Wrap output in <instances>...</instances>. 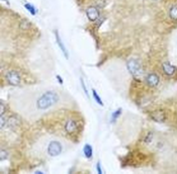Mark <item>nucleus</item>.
Segmentation results:
<instances>
[{"instance_id":"obj_21","label":"nucleus","mask_w":177,"mask_h":174,"mask_svg":"<svg viewBox=\"0 0 177 174\" xmlns=\"http://www.w3.org/2000/svg\"><path fill=\"white\" fill-rule=\"evenodd\" d=\"M96 7H103L106 4V0H95Z\"/></svg>"},{"instance_id":"obj_20","label":"nucleus","mask_w":177,"mask_h":174,"mask_svg":"<svg viewBox=\"0 0 177 174\" xmlns=\"http://www.w3.org/2000/svg\"><path fill=\"white\" fill-rule=\"evenodd\" d=\"M80 83H81V86H82V88H83V91H84V93L86 94V96H87V97H89L88 90H87V88H86V85H85L84 80H83V78H80Z\"/></svg>"},{"instance_id":"obj_19","label":"nucleus","mask_w":177,"mask_h":174,"mask_svg":"<svg viewBox=\"0 0 177 174\" xmlns=\"http://www.w3.org/2000/svg\"><path fill=\"white\" fill-rule=\"evenodd\" d=\"M7 156H8L7 151H5L4 149H1V152H0V161L7 159Z\"/></svg>"},{"instance_id":"obj_13","label":"nucleus","mask_w":177,"mask_h":174,"mask_svg":"<svg viewBox=\"0 0 177 174\" xmlns=\"http://www.w3.org/2000/svg\"><path fill=\"white\" fill-rule=\"evenodd\" d=\"M169 17L172 19V20L177 21V5H173L169 8L168 11Z\"/></svg>"},{"instance_id":"obj_17","label":"nucleus","mask_w":177,"mask_h":174,"mask_svg":"<svg viewBox=\"0 0 177 174\" xmlns=\"http://www.w3.org/2000/svg\"><path fill=\"white\" fill-rule=\"evenodd\" d=\"M31 27V24L30 21H27V19H23L21 22H20V28H23V30H27Z\"/></svg>"},{"instance_id":"obj_22","label":"nucleus","mask_w":177,"mask_h":174,"mask_svg":"<svg viewBox=\"0 0 177 174\" xmlns=\"http://www.w3.org/2000/svg\"><path fill=\"white\" fill-rule=\"evenodd\" d=\"M3 114H5V104L1 100V102H0V115H3Z\"/></svg>"},{"instance_id":"obj_8","label":"nucleus","mask_w":177,"mask_h":174,"mask_svg":"<svg viewBox=\"0 0 177 174\" xmlns=\"http://www.w3.org/2000/svg\"><path fill=\"white\" fill-rule=\"evenodd\" d=\"M65 132L69 135H74L78 132V125L74 120H68L65 124Z\"/></svg>"},{"instance_id":"obj_10","label":"nucleus","mask_w":177,"mask_h":174,"mask_svg":"<svg viewBox=\"0 0 177 174\" xmlns=\"http://www.w3.org/2000/svg\"><path fill=\"white\" fill-rule=\"evenodd\" d=\"M55 37H56V42H57L58 46H59V48H60V50L62 51V53L64 54V56H65L66 59H69V53L66 49L65 45L63 44L62 38H61L60 34H59V31H55Z\"/></svg>"},{"instance_id":"obj_25","label":"nucleus","mask_w":177,"mask_h":174,"mask_svg":"<svg viewBox=\"0 0 177 174\" xmlns=\"http://www.w3.org/2000/svg\"><path fill=\"white\" fill-rule=\"evenodd\" d=\"M155 1H158V0H155Z\"/></svg>"},{"instance_id":"obj_9","label":"nucleus","mask_w":177,"mask_h":174,"mask_svg":"<svg viewBox=\"0 0 177 174\" xmlns=\"http://www.w3.org/2000/svg\"><path fill=\"white\" fill-rule=\"evenodd\" d=\"M151 118H153V121H155L156 122H159V124H162V122H164L166 121L167 118V115L163 111H161V109H159V111H155L152 112V114H151Z\"/></svg>"},{"instance_id":"obj_1","label":"nucleus","mask_w":177,"mask_h":174,"mask_svg":"<svg viewBox=\"0 0 177 174\" xmlns=\"http://www.w3.org/2000/svg\"><path fill=\"white\" fill-rule=\"evenodd\" d=\"M58 100H59L58 93L54 91V90H49V91L45 92L37 100V107L44 111V109H47L51 107V106H53L54 104H56Z\"/></svg>"},{"instance_id":"obj_2","label":"nucleus","mask_w":177,"mask_h":174,"mask_svg":"<svg viewBox=\"0 0 177 174\" xmlns=\"http://www.w3.org/2000/svg\"><path fill=\"white\" fill-rule=\"evenodd\" d=\"M127 68L132 75H133L136 79H140L142 76L144 75L143 67H142L141 63L136 59H130L127 63Z\"/></svg>"},{"instance_id":"obj_4","label":"nucleus","mask_w":177,"mask_h":174,"mask_svg":"<svg viewBox=\"0 0 177 174\" xmlns=\"http://www.w3.org/2000/svg\"><path fill=\"white\" fill-rule=\"evenodd\" d=\"M63 151V146L60 142L58 141H52L50 142L49 146H48V154L51 157L59 156Z\"/></svg>"},{"instance_id":"obj_7","label":"nucleus","mask_w":177,"mask_h":174,"mask_svg":"<svg viewBox=\"0 0 177 174\" xmlns=\"http://www.w3.org/2000/svg\"><path fill=\"white\" fill-rule=\"evenodd\" d=\"M162 71H163L164 75H166L168 77H172V76H174L177 72V67L173 66L172 64H170L169 62H165L162 64Z\"/></svg>"},{"instance_id":"obj_11","label":"nucleus","mask_w":177,"mask_h":174,"mask_svg":"<svg viewBox=\"0 0 177 174\" xmlns=\"http://www.w3.org/2000/svg\"><path fill=\"white\" fill-rule=\"evenodd\" d=\"M83 153H84V156L87 158V159H91L93 155V150L92 147L90 146L89 144H86L84 148H83Z\"/></svg>"},{"instance_id":"obj_23","label":"nucleus","mask_w":177,"mask_h":174,"mask_svg":"<svg viewBox=\"0 0 177 174\" xmlns=\"http://www.w3.org/2000/svg\"><path fill=\"white\" fill-rule=\"evenodd\" d=\"M96 170H97V173L98 174H102V168H101V165H100V162H98L96 164Z\"/></svg>"},{"instance_id":"obj_18","label":"nucleus","mask_w":177,"mask_h":174,"mask_svg":"<svg viewBox=\"0 0 177 174\" xmlns=\"http://www.w3.org/2000/svg\"><path fill=\"white\" fill-rule=\"evenodd\" d=\"M5 124H7V118H5V114L0 115V128L3 129Z\"/></svg>"},{"instance_id":"obj_24","label":"nucleus","mask_w":177,"mask_h":174,"mask_svg":"<svg viewBox=\"0 0 177 174\" xmlns=\"http://www.w3.org/2000/svg\"><path fill=\"white\" fill-rule=\"evenodd\" d=\"M56 78H57L58 80H59V83H60V84H63V83H64V82H63L62 77H61L60 75H57V76H56Z\"/></svg>"},{"instance_id":"obj_16","label":"nucleus","mask_w":177,"mask_h":174,"mask_svg":"<svg viewBox=\"0 0 177 174\" xmlns=\"http://www.w3.org/2000/svg\"><path fill=\"white\" fill-rule=\"evenodd\" d=\"M121 108H118V109H117V111H115L112 112L111 118H110L111 122H115V121H117V118L121 117Z\"/></svg>"},{"instance_id":"obj_15","label":"nucleus","mask_w":177,"mask_h":174,"mask_svg":"<svg viewBox=\"0 0 177 174\" xmlns=\"http://www.w3.org/2000/svg\"><path fill=\"white\" fill-rule=\"evenodd\" d=\"M24 8H27V11L30 12L31 15L37 14V9H35L34 6L33 4H31V3H24Z\"/></svg>"},{"instance_id":"obj_3","label":"nucleus","mask_w":177,"mask_h":174,"mask_svg":"<svg viewBox=\"0 0 177 174\" xmlns=\"http://www.w3.org/2000/svg\"><path fill=\"white\" fill-rule=\"evenodd\" d=\"M5 79L7 81L8 84H10L12 86H17L20 84L21 82V77L19 75V73L16 72V71H8L5 74Z\"/></svg>"},{"instance_id":"obj_14","label":"nucleus","mask_w":177,"mask_h":174,"mask_svg":"<svg viewBox=\"0 0 177 174\" xmlns=\"http://www.w3.org/2000/svg\"><path fill=\"white\" fill-rule=\"evenodd\" d=\"M92 95H93V98H94V100L96 101V103H98L100 106H103V102H102V99L100 98V96L98 95V93L96 92L95 89H92Z\"/></svg>"},{"instance_id":"obj_5","label":"nucleus","mask_w":177,"mask_h":174,"mask_svg":"<svg viewBox=\"0 0 177 174\" xmlns=\"http://www.w3.org/2000/svg\"><path fill=\"white\" fill-rule=\"evenodd\" d=\"M145 81H146L148 86L152 87V88H155V87L159 85L160 78H159V76L155 73H149L145 76Z\"/></svg>"},{"instance_id":"obj_6","label":"nucleus","mask_w":177,"mask_h":174,"mask_svg":"<svg viewBox=\"0 0 177 174\" xmlns=\"http://www.w3.org/2000/svg\"><path fill=\"white\" fill-rule=\"evenodd\" d=\"M86 15L90 21H96L100 17V12H99L98 7L96 6H90L86 9Z\"/></svg>"},{"instance_id":"obj_12","label":"nucleus","mask_w":177,"mask_h":174,"mask_svg":"<svg viewBox=\"0 0 177 174\" xmlns=\"http://www.w3.org/2000/svg\"><path fill=\"white\" fill-rule=\"evenodd\" d=\"M6 125H8V127L12 129V130H15L17 125H19V120H17L15 117H11V118H9V120Z\"/></svg>"}]
</instances>
